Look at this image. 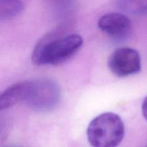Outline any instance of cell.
<instances>
[{
  "mask_svg": "<svg viewBox=\"0 0 147 147\" xmlns=\"http://www.w3.org/2000/svg\"><path fill=\"white\" fill-rule=\"evenodd\" d=\"M83 39L78 34L42 39L32 53V62L37 65L61 64L73 57L82 47Z\"/></svg>",
  "mask_w": 147,
  "mask_h": 147,
  "instance_id": "6da1fadb",
  "label": "cell"
},
{
  "mask_svg": "<svg viewBox=\"0 0 147 147\" xmlns=\"http://www.w3.org/2000/svg\"><path fill=\"white\" fill-rule=\"evenodd\" d=\"M125 136V126L116 113L107 112L96 116L87 129V138L93 147H117Z\"/></svg>",
  "mask_w": 147,
  "mask_h": 147,
  "instance_id": "7a4b0ae2",
  "label": "cell"
},
{
  "mask_svg": "<svg viewBox=\"0 0 147 147\" xmlns=\"http://www.w3.org/2000/svg\"><path fill=\"white\" fill-rule=\"evenodd\" d=\"M60 99V90L57 83L50 79L42 78L30 82L24 101L32 110L46 112L56 107Z\"/></svg>",
  "mask_w": 147,
  "mask_h": 147,
  "instance_id": "3957f363",
  "label": "cell"
},
{
  "mask_svg": "<svg viewBox=\"0 0 147 147\" xmlns=\"http://www.w3.org/2000/svg\"><path fill=\"white\" fill-rule=\"evenodd\" d=\"M108 65L115 76L124 78L141 71L142 60L137 50L131 47H121L111 53Z\"/></svg>",
  "mask_w": 147,
  "mask_h": 147,
  "instance_id": "277c9868",
  "label": "cell"
},
{
  "mask_svg": "<svg viewBox=\"0 0 147 147\" xmlns=\"http://www.w3.org/2000/svg\"><path fill=\"white\" fill-rule=\"evenodd\" d=\"M98 25L102 32L116 39L126 37L131 30V23L129 17L119 12L104 14L99 19Z\"/></svg>",
  "mask_w": 147,
  "mask_h": 147,
  "instance_id": "5b68a950",
  "label": "cell"
},
{
  "mask_svg": "<svg viewBox=\"0 0 147 147\" xmlns=\"http://www.w3.org/2000/svg\"><path fill=\"white\" fill-rule=\"evenodd\" d=\"M30 82L20 81L11 85L0 94V111L6 110L25 100Z\"/></svg>",
  "mask_w": 147,
  "mask_h": 147,
  "instance_id": "8992f818",
  "label": "cell"
},
{
  "mask_svg": "<svg viewBox=\"0 0 147 147\" xmlns=\"http://www.w3.org/2000/svg\"><path fill=\"white\" fill-rule=\"evenodd\" d=\"M117 6L123 14L136 16L147 13V0H117Z\"/></svg>",
  "mask_w": 147,
  "mask_h": 147,
  "instance_id": "52a82bcc",
  "label": "cell"
},
{
  "mask_svg": "<svg viewBox=\"0 0 147 147\" xmlns=\"http://www.w3.org/2000/svg\"><path fill=\"white\" fill-rule=\"evenodd\" d=\"M22 9V0H0V22L14 18Z\"/></svg>",
  "mask_w": 147,
  "mask_h": 147,
  "instance_id": "ba28073f",
  "label": "cell"
},
{
  "mask_svg": "<svg viewBox=\"0 0 147 147\" xmlns=\"http://www.w3.org/2000/svg\"><path fill=\"white\" fill-rule=\"evenodd\" d=\"M142 111L144 118L147 121V96L145 98V99L143 101V103H142Z\"/></svg>",
  "mask_w": 147,
  "mask_h": 147,
  "instance_id": "9c48e42d",
  "label": "cell"
},
{
  "mask_svg": "<svg viewBox=\"0 0 147 147\" xmlns=\"http://www.w3.org/2000/svg\"><path fill=\"white\" fill-rule=\"evenodd\" d=\"M3 147H19L17 146H3Z\"/></svg>",
  "mask_w": 147,
  "mask_h": 147,
  "instance_id": "30bf717a",
  "label": "cell"
}]
</instances>
